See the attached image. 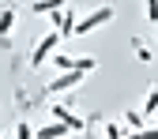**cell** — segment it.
Segmentation results:
<instances>
[{"label": "cell", "instance_id": "obj_1", "mask_svg": "<svg viewBox=\"0 0 158 139\" xmlns=\"http://www.w3.org/2000/svg\"><path fill=\"white\" fill-rule=\"evenodd\" d=\"M106 23H113V8H109V4L94 8L90 15H83V19L75 23V34H94L98 27H106Z\"/></svg>", "mask_w": 158, "mask_h": 139}, {"label": "cell", "instance_id": "obj_2", "mask_svg": "<svg viewBox=\"0 0 158 139\" xmlns=\"http://www.w3.org/2000/svg\"><path fill=\"white\" fill-rule=\"evenodd\" d=\"M60 42H64V38L56 34V30H49L45 38H38V45H34V53H30V64H34V68H42L49 56L56 53V45H60Z\"/></svg>", "mask_w": 158, "mask_h": 139}, {"label": "cell", "instance_id": "obj_3", "mask_svg": "<svg viewBox=\"0 0 158 139\" xmlns=\"http://www.w3.org/2000/svg\"><path fill=\"white\" fill-rule=\"evenodd\" d=\"M49 113H53V121H60L64 128H72V132H83V117H79V113H72L64 102H53V105H49Z\"/></svg>", "mask_w": 158, "mask_h": 139}, {"label": "cell", "instance_id": "obj_4", "mask_svg": "<svg viewBox=\"0 0 158 139\" xmlns=\"http://www.w3.org/2000/svg\"><path fill=\"white\" fill-rule=\"evenodd\" d=\"M79 83H83V72H64V75L49 79V94H68V90H75Z\"/></svg>", "mask_w": 158, "mask_h": 139}, {"label": "cell", "instance_id": "obj_5", "mask_svg": "<svg viewBox=\"0 0 158 139\" xmlns=\"http://www.w3.org/2000/svg\"><path fill=\"white\" fill-rule=\"evenodd\" d=\"M75 23H79V11L64 8L60 19H56V34H60V38H72V34H75Z\"/></svg>", "mask_w": 158, "mask_h": 139}, {"label": "cell", "instance_id": "obj_6", "mask_svg": "<svg viewBox=\"0 0 158 139\" xmlns=\"http://www.w3.org/2000/svg\"><path fill=\"white\" fill-rule=\"evenodd\" d=\"M68 132H72V128H64L60 121H49V124H42V128H34V135H38V139H64Z\"/></svg>", "mask_w": 158, "mask_h": 139}, {"label": "cell", "instance_id": "obj_7", "mask_svg": "<svg viewBox=\"0 0 158 139\" xmlns=\"http://www.w3.org/2000/svg\"><path fill=\"white\" fill-rule=\"evenodd\" d=\"M64 8V0H38V4H30L34 15H53V11H60Z\"/></svg>", "mask_w": 158, "mask_h": 139}, {"label": "cell", "instance_id": "obj_8", "mask_svg": "<svg viewBox=\"0 0 158 139\" xmlns=\"http://www.w3.org/2000/svg\"><path fill=\"white\" fill-rule=\"evenodd\" d=\"M15 30V11H0V38H8Z\"/></svg>", "mask_w": 158, "mask_h": 139}, {"label": "cell", "instance_id": "obj_9", "mask_svg": "<svg viewBox=\"0 0 158 139\" xmlns=\"http://www.w3.org/2000/svg\"><path fill=\"white\" fill-rule=\"evenodd\" d=\"M151 113H158V87L147 90V102H143V117H151Z\"/></svg>", "mask_w": 158, "mask_h": 139}, {"label": "cell", "instance_id": "obj_10", "mask_svg": "<svg viewBox=\"0 0 158 139\" xmlns=\"http://www.w3.org/2000/svg\"><path fill=\"white\" fill-rule=\"evenodd\" d=\"M124 124H128L132 132H139V128H143V113H139V109H128V113H124Z\"/></svg>", "mask_w": 158, "mask_h": 139}, {"label": "cell", "instance_id": "obj_11", "mask_svg": "<svg viewBox=\"0 0 158 139\" xmlns=\"http://www.w3.org/2000/svg\"><path fill=\"white\" fill-rule=\"evenodd\" d=\"M94 68H98L94 56H75V68H72V72H83V75H87V72H94Z\"/></svg>", "mask_w": 158, "mask_h": 139}, {"label": "cell", "instance_id": "obj_12", "mask_svg": "<svg viewBox=\"0 0 158 139\" xmlns=\"http://www.w3.org/2000/svg\"><path fill=\"white\" fill-rule=\"evenodd\" d=\"M124 139H158V128H139V132H128Z\"/></svg>", "mask_w": 158, "mask_h": 139}, {"label": "cell", "instance_id": "obj_13", "mask_svg": "<svg viewBox=\"0 0 158 139\" xmlns=\"http://www.w3.org/2000/svg\"><path fill=\"white\" fill-rule=\"evenodd\" d=\"M15 139H38V135H34V128H30L27 121H19V128H15Z\"/></svg>", "mask_w": 158, "mask_h": 139}, {"label": "cell", "instance_id": "obj_14", "mask_svg": "<svg viewBox=\"0 0 158 139\" xmlns=\"http://www.w3.org/2000/svg\"><path fill=\"white\" fill-rule=\"evenodd\" d=\"M143 15H147V23L158 27V0H147V11H143Z\"/></svg>", "mask_w": 158, "mask_h": 139}, {"label": "cell", "instance_id": "obj_15", "mask_svg": "<svg viewBox=\"0 0 158 139\" xmlns=\"http://www.w3.org/2000/svg\"><path fill=\"white\" fill-rule=\"evenodd\" d=\"M106 139H124V128L121 124H106Z\"/></svg>", "mask_w": 158, "mask_h": 139}, {"label": "cell", "instance_id": "obj_16", "mask_svg": "<svg viewBox=\"0 0 158 139\" xmlns=\"http://www.w3.org/2000/svg\"><path fill=\"white\" fill-rule=\"evenodd\" d=\"M132 45H135V56L147 64V60H151V49H147V45H139V42H132Z\"/></svg>", "mask_w": 158, "mask_h": 139}]
</instances>
